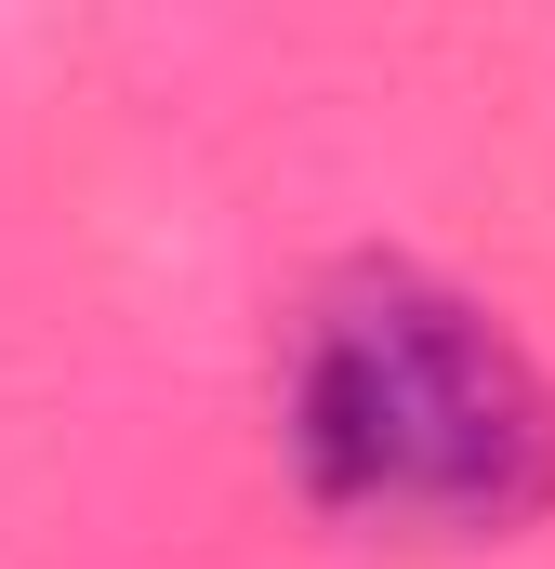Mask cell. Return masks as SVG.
I'll return each mask as SVG.
<instances>
[{
    "instance_id": "obj_1",
    "label": "cell",
    "mask_w": 555,
    "mask_h": 569,
    "mask_svg": "<svg viewBox=\"0 0 555 569\" xmlns=\"http://www.w3.org/2000/svg\"><path fill=\"white\" fill-rule=\"evenodd\" d=\"M291 463L331 517L503 543L555 517V371L436 266H344L291 345Z\"/></svg>"
}]
</instances>
